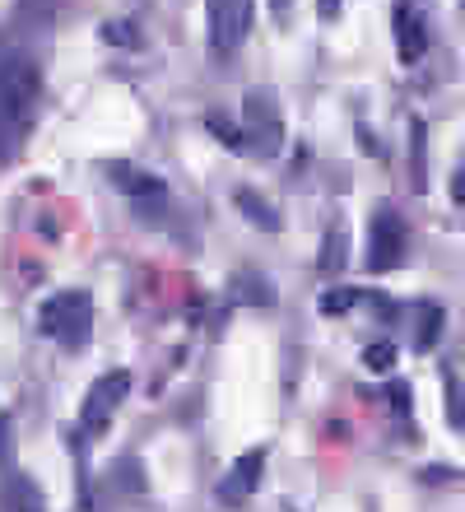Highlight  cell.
Instances as JSON below:
<instances>
[{
    "mask_svg": "<svg viewBox=\"0 0 465 512\" xmlns=\"http://www.w3.org/2000/svg\"><path fill=\"white\" fill-rule=\"evenodd\" d=\"M5 503H10V512H47V499H42L38 480H28V475H10Z\"/></svg>",
    "mask_w": 465,
    "mask_h": 512,
    "instance_id": "obj_11",
    "label": "cell"
},
{
    "mask_svg": "<svg viewBox=\"0 0 465 512\" xmlns=\"http://www.w3.org/2000/svg\"><path fill=\"white\" fill-rule=\"evenodd\" d=\"M410 159H414V191H428V149H424V122H410Z\"/></svg>",
    "mask_w": 465,
    "mask_h": 512,
    "instance_id": "obj_14",
    "label": "cell"
},
{
    "mask_svg": "<svg viewBox=\"0 0 465 512\" xmlns=\"http://www.w3.org/2000/svg\"><path fill=\"white\" fill-rule=\"evenodd\" d=\"M233 201H238V210H242V215H247V219H252L256 229L279 233V215H275V205H270V201H261L256 191H238Z\"/></svg>",
    "mask_w": 465,
    "mask_h": 512,
    "instance_id": "obj_12",
    "label": "cell"
},
{
    "mask_svg": "<svg viewBox=\"0 0 465 512\" xmlns=\"http://www.w3.org/2000/svg\"><path fill=\"white\" fill-rule=\"evenodd\" d=\"M233 294H238V303H261V308H270V303H275L270 284H266V280H252V275H238Z\"/></svg>",
    "mask_w": 465,
    "mask_h": 512,
    "instance_id": "obj_15",
    "label": "cell"
},
{
    "mask_svg": "<svg viewBox=\"0 0 465 512\" xmlns=\"http://www.w3.org/2000/svg\"><path fill=\"white\" fill-rule=\"evenodd\" d=\"M461 14H465V0H461Z\"/></svg>",
    "mask_w": 465,
    "mask_h": 512,
    "instance_id": "obj_26",
    "label": "cell"
},
{
    "mask_svg": "<svg viewBox=\"0 0 465 512\" xmlns=\"http://www.w3.org/2000/svg\"><path fill=\"white\" fill-rule=\"evenodd\" d=\"M126 391H131V373H126V368H112V373H103V378L93 382L89 396H84V410H80L84 438L107 433V424H112V415H117V405L126 401Z\"/></svg>",
    "mask_w": 465,
    "mask_h": 512,
    "instance_id": "obj_5",
    "label": "cell"
},
{
    "mask_svg": "<svg viewBox=\"0 0 465 512\" xmlns=\"http://www.w3.org/2000/svg\"><path fill=\"white\" fill-rule=\"evenodd\" d=\"M354 303H359V289H345V284L321 294V312H326V317H340V312H349Z\"/></svg>",
    "mask_w": 465,
    "mask_h": 512,
    "instance_id": "obj_18",
    "label": "cell"
},
{
    "mask_svg": "<svg viewBox=\"0 0 465 512\" xmlns=\"http://www.w3.org/2000/svg\"><path fill=\"white\" fill-rule=\"evenodd\" d=\"M405 247H410V233H405V219L396 210H377L368 224V256H363V266L372 275H386V270H396L405 261Z\"/></svg>",
    "mask_w": 465,
    "mask_h": 512,
    "instance_id": "obj_4",
    "label": "cell"
},
{
    "mask_svg": "<svg viewBox=\"0 0 465 512\" xmlns=\"http://www.w3.org/2000/svg\"><path fill=\"white\" fill-rule=\"evenodd\" d=\"M38 94H42V70L33 56H5L0 61V117L14 122L19 131L33 126L38 112Z\"/></svg>",
    "mask_w": 465,
    "mask_h": 512,
    "instance_id": "obj_2",
    "label": "cell"
},
{
    "mask_svg": "<svg viewBox=\"0 0 465 512\" xmlns=\"http://www.w3.org/2000/svg\"><path fill=\"white\" fill-rule=\"evenodd\" d=\"M205 10H210V47L219 56L238 52L242 38L252 33L256 0H205Z\"/></svg>",
    "mask_w": 465,
    "mask_h": 512,
    "instance_id": "obj_6",
    "label": "cell"
},
{
    "mask_svg": "<svg viewBox=\"0 0 465 512\" xmlns=\"http://www.w3.org/2000/svg\"><path fill=\"white\" fill-rule=\"evenodd\" d=\"M363 364H368L372 373H391V368H396V345H391V340L368 345V350H363Z\"/></svg>",
    "mask_w": 465,
    "mask_h": 512,
    "instance_id": "obj_19",
    "label": "cell"
},
{
    "mask_svg": "<svg viewBox=\"0 0 465 512\" xmlns=\"http://www.w3.org/2000/svg\"><path fill=\"white\" fill-rule=\"evenodd\" d=\"M452 201H456V205H465V168L456 173V182H452Z\"/></svg>",
    "mask_w": 465,
    "mask_h": 512,
    "instance_id": "obj_24",
    "label": "cell"
},
{
    "mask_svg": "<svg viewBox=\"0 0 465 512\" xmlns=\"http://www.w3.org/2000/svg\"><path fill=\"white\" fill-rule=\"evenodd\" d=\"M386 401H391V410H396V415H410L414 391L405 387V382H400V378H391V382H386Z\"/></svg>",
    "mask_w": 465,
    "mask_h": 512,
    "instance_id": "obj_20",
    "label": "cell"
},
{
    "mask_svg": "<svg viewBox=\"0 0 465 512\" xmlns=\"http://www.w3.org/2000/svg\"><path fill=\"white\" fill-rule=\"evenodd\" d=\"M424 480H428V485H452V480H456V471H442V466H428V471H424Z\"/></svg>",
    "mask_w": 465,
    "mask_h": 512,
    "instance_id": "obj_22",
    "label": "cell"
},
{
    "mask_svg": "<svg viewBox=\"0 0 465 512\" xmlns=\"http://www.w3.org/2000/svg\"><path fill=\"white\" fill-rule=\"evenodd\" d=\"M205 131H210L224 149H233V154H247V135H242L238 122H228L224 112H205Z\"/></svg>",
    "mask_w": 465,
    "mask_h": 512,
    "instance_id": "obj_13",
    "label": "cell"
},
{
    "mask_svg": "<svg viewBox=\"0 0 465 512\" xmlns=\"http://www.w3.org/2000/svg\"><path fill=\"white\" fill-rule=\"evenodd\" d=\"M242 135H247V154H261V159H275L279 149H284V117H279L270 94H247Z\"/></svg>",
    "mask_w": 465,
    "mask_h": 512,
    "instance_id": "obj_3",
    "label": "cell"
},
{
    "mask_svg": "<svg viewBox=\"0 0 465 512\" xmlns=\"http://www.w3.org/2000/svg\"><path fill=\"white\" fill-rule=\"evenodd\" d=\"M261 471H266V447L242 452V457L233 461V471L219 480V503H224V508H242V503L256 494V485H261Z\"/></svg>",
    "mask_w": 465,
    "mask_h": 512,
    "instance_id": "obj_7",
    "label": "cell"
},
{
    "mask_svg": "<svg viewBox=\"0 0 465 512\" xmlns=\"http://www.w3.org/2000/svg\"><path fill=\"white\" fill-rule=\"evenodd\" d=\"M107 177L117 182V191H126L131 201H163L168 191H163V177L145 173V168H135V163L117 159V163H107Z\"/></svg>",
    "mask_w": 465,
    "mask_h": 512,
    "instance_id": "obj_9",
    "label": "cell"
},
{
    "mask_svg": "<svg viewBox=\"0 0 465 512\" xmlns=\"http://www.w3.org/2000/svg\"><path fill=\"white\" fill-rule=\"evenodd\" d=\"M321 266H326V270H340V266H345V233H340V229L326 238V256H321Z\"/></svg>",
    "mask_w": 465,
    "mask_h": 512,
    "instance_id": "obj_21",
    "label": "cell"
},
{
    "mask_svg": "<svg viewBox=\"0 0 465 512\" xmlns=\"http://www.w3.org/2000/svg\"><path fill=\"white\" fill-rule=\"evenodd\" d=\"M103 42H112V47H140V28H135L131 19H107Z\"/></svg>",
    "mask_w": 465,
    "mask_h": 512,
    "instance_id": "obj_16",
    "label": "cell"
},
{
    "mask_svg": "<svg viewBox=\"0 0 465 512\" xmlns=\"http://www.w3.org/2000/svg\"><path fill=\"white\" fill-rule=\"evenodd\" d=\"M414 317H419V322H414V350H433V345H438V336H442V326H447V312L438 308V303H419V308H414Z\"/></svg>",
    "mask_w": 465,
    "mask_h": 512,
    "instance_id": "obj_10",
    "label": "cell"
},
{
    "mask_svg": "<svg viewBox=\"0 0 465 512\" xmlns=\"http://www.w3.org/2000/svg\"><path fill=\"white\" fill-rule=\"evenodd\" d=\"M38 331L42 336L61 340V350L80 354L89 345V331H93V298L89 289H61L42 303L38 312Z\"/></svg>",
    "mask_w": 465,
    "mask_h": 512,
    "instance_id": "obj_1",
    "label": "cell"
},
{
    "mask_svg": "<svg viewBox=\"0 0 465 512\" xmlns=\"http://www.w3.org/2000/svg\"><path fill=\"white\" fill-rule=\"evenodd\" d=\"M317 14L321 19H335V14H340V0H317Z\"/></svg>",
    "mask_w": 465,
    "mask_h": 512,
    "instance_id": "obj_23",
    "label": "cell"
},
{
    "mask_svg": "<svg viewBox=\"0 0 465 512\" xmlns=\"http://www.w3.org/2000/svg\"><path fill=\"white\" fill-rule=\"evenodd\" d=\"M270 5H275V14H284V0H270Z\"/></svg>",
    "mask_w": 465,
    "mask_h": 512,
    "instance_id": "obj_25",
    "label": "cell"
},
{
    "mask_svg": "<svg viewBox=\"0 0 465 512\" xmlns=\"http://www.w3.org/2000/svg\"><path fill=\"white\" fill-rule=\"evenodd\" d=\"M424 52H428L424 14H419V5L400 0V5H396V56L405 61V66H414V61H424Z\"/></svg>",
    "mask_w": 465,
    "mask_h": 512,
    "instance_id": "obj_8",
    "label": "cell"
},
{
    "mask_svg": "<svg viewBox=\"0 0 465 512\" xmlns=\"http://www.w3.org/2000/svg\"><path fill=\"white\" fill-rule=\"evenodd\" d=\"M24 135H28V131H19L14 122H5V117H0V168H10V163L19 159V145H24Z\"/></svg>",
    "mask_w": 465,
    "mask_h": 512,
    "instance_id": "obj_17",
    "label": "cell"
}]
</instances>
